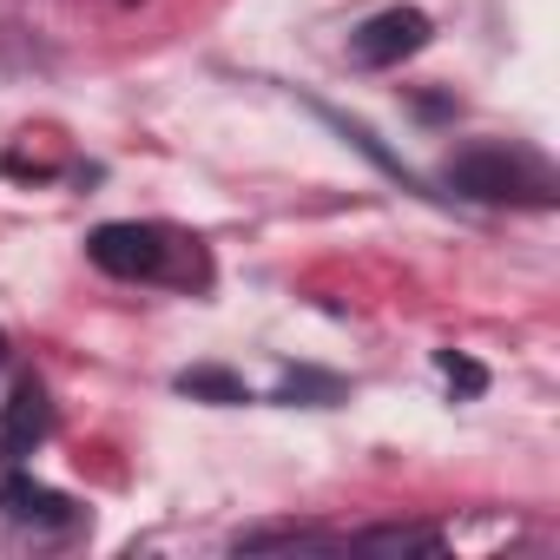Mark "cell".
<instances>
[{"label":"cell","instance_id":"obj_1","mask_svg":"<svg viewBox=\"0 0 560 560\" xmlns=\"http://www.w3.org/2000/svg\"><path fill=\"white\" fill-rule=\"evenodd\" d=\"M86 257L106 277H126V284H159V277H172L178 237L159 231V224H100L86 237Z\"/></svg>","mask_w":560,"mask_h":560},{"label":"cell","instance_id":"obj_2","mask_svg":"<svg viewBox=\"0 0 560 560\" xmlns=\"http://www.w3.org/2000/svg\"><path fill=\"white\" fill-rule=\"evenodd\" d=\"M448 185L468 191V198H488V205H508V198H527V205H547V172L501 152V145H475L448 165Z\"/></svg>","mask_w":560,"mask_h":560},{"label":"cell","instance_id":"obj_3","mask_svg":"<svg viewBox=\"0 0 560 560\" xmlns=\"http://www.w3.org/2000/svg\"><path fill=\"white\" fill-rule=\"evenodd\" d=\"M429 14H416V8H389V14H376V21H363L357 34H350V60L357 67H402V60H416L422 47H429Z\"/></svg>","mask_w":560,"mask_h":560},{"label":"cell","instance_id":"obj_4","mask_svg":"<svg viewBox=\"0 0 560 560\" xmlns=\"http://www.w3.org/2000/svg\"><path fill=\"white\" fill-rule=\"evenodd\" d=\"M47 429H54L47 389H40V383H21V389L8 396V409H0V455H8V462H27V455L47 442Z\"/></svg>","mask_w":560,"mask_h":560},{"label":"cell","instance_id":"obj_5","mask_svg":"<svg viewBox=\"0 0 560 560\" xmlns=\"http://www.w3.org/2000/svg\"><path fill=\"white\" fill-rule=\"evenodd\" d=\"M0 508H8L14 521H27V527H67V521H73V501L54 494V488H40V481H27V475H8Z\"/></svg>","mask_w":560,"mask_h":560},{"label":"cell","instance_id":"obj_6","mask_svg":"<svg viewBox=\"0 0 560 560\" xmlns=\"http://www.w3.org/2000/svg\"><path fill=\"white\" fill-rule=\"evenodd\" d=\"M178 389H185V396H211V402H244V383L224 376V370H185Z\"/></svg>","mask_w":560,"mask_h":560},{"label":"cell","instance_id":"obj_7","mask_svg":"<svg viewBox=\"0 0 560 560\" xmlns=\"http://www.w3.org/2000/svg\"><path fill=\"white\" fill-rule=\"evenodd\" d=\"M363 547H422V553H435V534H409V527H376V534H363Z\"/></svg>","mask_w":560,"mask_h":560},{"label":"cell","instance_id":"obj_8","mask_svg":"<svg viewBox=\"0 0 560 560\" xmlns=\"http://www.w3.org/2000/svg\"><path fill=\"white\" fill-rule=\"evenodd\" d=\"M442 370H448V383H455V389H481V370H475V363H462V357H442Z\"/></svg>","mask_w":560,"mask_h":560},{"label":"cell","instance_id":"obj_9","mask_svg":"<svg viewBox=\"0 0 560 560\" xmlns=\"http://www.w3.org/2000/svg\"><path fill=\"white\" fill-rule=\"evenodd\" d=\"M0 357H8V337H0Z\"/></svg>","mask_w":560,"mask_h":560}]
</instances>
